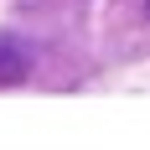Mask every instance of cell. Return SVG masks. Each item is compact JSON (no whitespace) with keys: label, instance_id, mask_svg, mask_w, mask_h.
Returning <instances> with one entry per match:
<instances>
[{"label":"cell","instance_id":"6da1fadb","mask_svg":"<svg viewBox=\"0 0 150 150\" xmlns=\"http://www.w3.org/2000/svg\"><path fill=\"white\" fill-rule=\"evenodd\" d=\"M21 73H26V57H16V42L0 36V83H16Z\"/></svg>","mask_w":150,"mask_h":150}]
</instances>
